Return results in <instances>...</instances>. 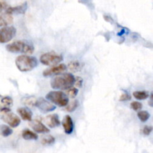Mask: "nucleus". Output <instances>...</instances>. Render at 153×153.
I'll return each mask as SVG.
<instances>
[{
	"label": "nucleus",
	"instance_id": "obj_1",
	"mask_svg": "<svg viewBox=\"0 0 153 153\" xmlns=\"http://www.w3.org/2000/svg\"><path fill=\"white\" fill-rule=\"evenodd\" d=\"M75 79V76L71 73H65L61 76H58L54 78L52 81L51 87L53 89L67 90L74 85Z\"/></svg>",
	"mask_w": 153,
	"mask_h": 153
},
{
	"label": "nucleus",
	"instance_id": "obj_2",
	"mask_svg": "<svg viewBox=\"0 0 153 153\" xmlns=\"http://www.w3.org/2000/svg\"><path fill=\"white\" fill-rule=\"evenodd\" d=\"M16 67L21 72H28L32 70L37 66V60L36 58L22 55L18 56L15 61Z\"/></svg>",
	"mask_w": 153,
	"mask_h": 153
},
{
	"label": "nucleus",
	"instance_id": "obj_3",
	"mask_svg": "<svg viewBox=\"0 0 153 153\" xmlns=\"http://www.w3.org/2000/svg\"><path fill=\"white\" fill-rule=\"evenodd\" d=\"M6 49L10 52H22L26 54H32L34 51V46L23 40H16L7 45Z\"/></svg>",
	"mask_w": 153,
	"mask_h": 153
},
{
	"label": "nucleus",
	"instance_id": "obj_4",
	"mask_svg": "<svg viewBox=\"0 0 153 153\" xmlns=\"http://www.w3.org/2000/svg\"><path fill=\"white\" fill-rule=\"evenodd\" d=\"M46 99L49 100L51 103H54L60 107H65L69 103L68 97L62 91H51L46 95Z\"/></svg>",
	"mask_w": 153,
	"mask_h": 153
},
{
	"label": "nucleus",
	"instance_id": "obj_5",
	"mask_svg": "<svg viewBox=\"0 0 153 153\" xmlns=\"http://www.w3.org/2000/svg\"><path fill=\"white\" fill-rule=\"evenodd\" d=\"M0 117L12 128H16L20 123V118L12 113L7 108H3L0 110Z\"/></svg>",
	"mask_w": 153,
	"mask_h": 153
},
{
	"label": "nucleus",
	"instance_id": "obj_6",
	"mask_svg": "<svg viewBox=\"0 0 153 153\" xmlns=\"http://www.w3.org/2000/svg\"><path fill=\"white\" fill-rule=\"evenodd\" d=\"M63 60L62 55H58L55 52H46L40 56V61L43 64L46 66L57 65Z\"/></svg>",
	"mask_w": 153,
	"mask_h": 153
},
{
	"label": "nucleus",
	"instance_id": "obj_7",
	"mask_svg": "<svg viewBox=\"0 0 153 153\" xmlns=\"http://www.w3.org/2000/svg\"><path fill=\"white\" fill-rule=\"evenodd\" d=\"M16 28L13 26H6L0 28V43L10 41L16 34Z\"/></svg>",
	"mask_w": 153,
	"mask_h": 153
},
{
	"label": "nucleus",
	"instance_id": "obj_8",
	"mask_svg": "<svg viewBox=\"0 0 153 153\" xmlns=\"http://www.w3.org/2000/svg\"><path fill=\"white\" fill-rule=\"evenodd\" d=\"M66 70H67V66L65 64H58V65L55 66V67H52L51 68L44 70L43 73V75L44 76H46V77L54 76V75H59L61 73H64V71H66Z\"/></svg>",
	"mask_w": 153,
	"mask_h": 153
},
{
	"label": "nucleus",
	"instance_id": "obj_9",
	"mask_svg": "<svg viewBox=\"0 0 153 153\" xmlns=\"http://www.w3.org/2000/svg\"><path fill=\"white\" fill-rule=\"evenodd\" d=\"M36 107L38 108L40 110H41L43 112H50L55 109V106L54 105H52L50 102L46 101V100L43 98L37 100Z\"/></svg>",
	"mask_w": 153,
	"mask_h": 153
},
{
	"label": "nucleus",
	"instance_id": "obj_10",
	"mask_svg": "<svg viewBox=\"0 0 153 153\" xmlns=\"http://www.w3.org/2000/svg\"><path fill=\"white\" fill-rule=\"evenodd\" d=\"M29 125L32 129L37 133H48L49 131V128L37 120L31 121Z\"/></svg>",
	"mask_w": 153,
	"mask_h": 153
},
{
	"label": "nucleus",
	"instance_id": "obj_11",
	"mask_svg": "<svg viewBox=\"0 0 153 153\" xmlns=\"http://www.w3.org/2000/svg\"><path fill=\"white\" fill-rule=\"evenodd\" d=\"M27 3L25 2L23 4H20V5L15 6V7H10L6 9V13H9V14H21V13H24L27 10Z\"/></svg>",
	"mask_w": 153,
	"mask_h": 153
},
{
	"label": "nucleus",
	"instance_id": "obj_12",
	"mask_svg": "<svg viewBox=\"0 0 153 153\" xmlns=\"http://www.w3.org/2000/svg\"><path fill=\"white\" fill-rule=\"evenodd\" d=\"M62 126L63 127H64L65 133L70 134L73 132L74 125H73V120H72L71 117H70V115H66V116L64 117L62 122Z\"/></svg>",
	"mask_w": 153,
	"mask_h": 153
},
{
	"label": "nucleus",
	"instance_id": "obj_13",
	"mask_svg": "<svg viewBox=\"0 0 153 153\" xmlns=\"http://www.w3.org/2000/svg\"><path fill=\"white\" fill-rule=\"evenodd\" d=\"M44 121L46 125L49 127H50V128H55V127L58 126L60 125V123H61L58 114H55L48 115L45 118Z\"/></svg>",
	"mask_w": 153,
	"mask_h": 153
},
{
	"label": "nucleus",
	"instance_id": "obj_14",
	"mask_svg": "<svg viewBox=\"0 0 153 153\" xmlns=\"http://www.w3.org/2000/svg\"><path fill=\"white\" fill-rule=\"evenodd\" d=\"M17 112L23 120L31 121L32 120V112L28 108H19L17 109Z\"/></svg>",
	"mask_w": 153,
	"mask_h": 153
},
{
	"label": "nucleus",
	"instance_id": "obj_15",
	"mask_svg": "<svg viewBox=\"0 0 153 153\" xmlns=\"http://www.w3.org/2000/svg\"><path fill=\"white\" fill-rule=\"evenodd\" d=\"M13 18L11 14L4 13L0 15V27H6L13 22Z\"/></svg>",
	"mask_w": 153,
	"mask_h": 153
},
{
	"label": "nucleus",
	"instance_id": "obj_16",
	"mask_svg": "<svg viewBox=\"0 0 153 153\" xmlns=\"http://www.w3.org/2000/svg\"><path fill=\"white\" fill-rule=\"evenodd\" d=\"M22 136L25 140H37L38 135L29 129H25L22 133Z\"/></svg>",
	"mask_w": 153,
	"mask_h": 153
},
{
	"label": "nucleus",
	"instance_id": "obj_17",
	"mask_svg": "<svg viewBox=\"0 0 153 153\" xmlns=\"http://www.w3.org/2000/svg\"><path fill=\"white\" fill-rule=\"evenodd\" d=\"M82 64L78 61H73L69 63L68 69L72 72H79L82 70Z\"/></svg>",
	"mask_w": 153,
	"mask_h": 153
},
{
	"label": "nucleus",
	"instance_id": "obj_18",
	"mask_svg": "<svg viewBox=\"0 0 153 153\" xmlns=\"http://www.w3.org/2000/svg\"><path fill=\"white\" fill-rule=\"evenodd\" d=\"M133 97L138 100H146V99L149 97V93L143 91H134V92L133 93Z\"/></svg>",
	"mask_w": 153,
	"mask_h": 153
},
{
	"label": "nucleus",
	"instance_id": "obj_19",
	"mask_svg": "<svg viewBox=\"0 0 153 153\" xmlns=\"http://www.w3.org/2000/svg\"><path fill=\"white\" fill-rule=\"evenodd\" d=\"M0 131H1V135L5 137H8L13 133V130L10 128V126H7L5 125L1 126V128H0Z\"/></svg>",
	"mask_w": 153,
	"mask_h": 153
},
{
	"label": "nucleus",
	"instance_id": "obj_20",
	"mask_svg": "<svg viewBox=\"0 0 153 153\" xmlns=\"http://www.w3.org/2000/svg\"><path fill=\"white\" fill-rule=\"evenodd\" d=\"M79 102L78 100H74V101H72L71 102H70V104H67V105L66 106V111L68 112H73L74 111H76L77 109V108L79 107Z\"/></svg>",
	"mask_w": 153,
	"mask_h": 153
},
{
	"label": "nucleus",
	"instance_id": "obj_21",
	"mask_svg": "<svg viewBox=\"0 0 153 153\" xmlns=\"http://www.w3.org/2000/svg\"><path fill=\"white\" fill-rule=\"evenodd\" d=\"M137 117H138L139 120H140L141 122H146L148 120L150 117V114L148 111H139L137 113Z\"/></svg>",
	"mask_w": 153,
	"mask_h": 153
},
{
	"label": "nucleus",
	"instance_id": "obj_22",
	"mask_svg": "<svg viewBox=\"0 0 153 153\" xmlns=\"http://www.w3.org/2000/svg\"><path fill=\"white\" fill-rule=\"evenodd\" d=\"M37 100L35 98V97H27V98L24 99L23 100V103L27 106H30V107H34V106H36V104H37Z\"/></svg>",
	"mask_w": 153,
	"mask_h": 153
},
{
	"label": "nucleus",
	"instance_id": "obj_23",
	"mask_svg": "<svg viewBox=\"0 0 153 153\" xmlns=\"http://www.w3.org/2000/svg\"><path fill=\"white\" fill-rule=\"evenodd\" d=\"M1 105H2L3 107L9 108L11 107L12 105H13V100L9 97H3L1 100Z\"/></svg>",
	"mask_w": 153,
	"mask_h": 153
},
{
	"label": "nucleus",
	"instance_id": "obj_24",
	"mask_svg": "<svg viewBox=\"0 0 153 153\" xmlns=\"http://www.w3.org/2000/svg\"><path fill=\"white\" fill-rule=\"evenodd\" d=\"M55 141V139L53 136L52 135H47L45 136L42 138L41 143L43 145H51L53 144Z\"/></svg>",
	"mask_w": 153,
	"mask_h": 153
},
{
	"label": "nucleus",
	"instance_id": "obj_25",
	"mask_svg": "<svg viewBox=\"0 0 153 153\" xmlns=\"http://www.w3.org/2000/svg\"><path fill=\"white\" fill-rule=\"evenodd\" d=\"M78 92H79V90L76 88H70L69 89L66 90V94L68 95V97H70V98H75V97L77 96Z\"/></svg>",
	"mask_w": 153,
	"mask_h": 153
},
{
	"label": "nucleus",
	"instance_id": "obj_26",
	"mask_svg": "<svg viewBox=\"0 0 153 153\" xmlns=\"http://www.w3.org/2000/svg\"><path fill=\"white\" fill-rule=\"evenodd\" d=\"M142 107H143V105H142L140 102L134 101V102H132L131 103V108L134 111L140 110V109L142 108Z\"/></svg>",
	"mask_w": 153,
	"mask_h": 153
},
{
	"label": "nucleus",
	"instance_id": "obj_27",
	"mask_svg": "<svg viewBox=\"0 0 153 153\" xmlns=\"http://www.w3.org/2000/svg\"><path fill=\"white\" fill-rule=\"evenodd\" d=\"M130 100H131V96L127 94V93H124L120 97V102H126Z\"/></svg>",
	"mask_w": 153,
	"mask_h": 153
},
{
	"label": "nucleus",
	"instance_id": "obj_28",
	"mask_svg": "<svg viewBox=\"0 0 153 153\" xmlns=\"http://www.w3.org/2000/svg\"><path fill=\"white\" fill-rule=\"evenodd\" d=\"M152 126H146L143 128V134H145V135H149V134H150V133L152 132Z\"/></svg>",
	"mask_w": 153,
	"mask_h": 153
},
{
	"label": "nucleus",
	"instance_id": "obj_29",
	"mask_svg": "<svg viewBox=\"0 0 153 153\" xmlns=\"http://www.w3.org/2000/svg\"><path fill=\"white\" fill-rule=\"evenodd\" d=\"M82 82H83V80H82V78L78 76V77H76V79H75L74 84L76 85V86L77 87V88H81V87L82 86Z\"/></svg>",
	"mask_w": 153,
	"mask_h": 153
},
{
	"label": "nucleus",
	"instance_id": "obj_30",
	"mask_svg": "<svg viewBox=\"0 0 153 153\" xmlns=\"http://www.w3.org/2000/svg\"><path fill=\"white\" fill-rule=\"evenodd\" d=\"M6 7H7V4L3 1H0V13L3 11L4 9H6Z\"/></svg>",
	"mask_w": 153,
	"mask_h": 153
}]
</instances>
